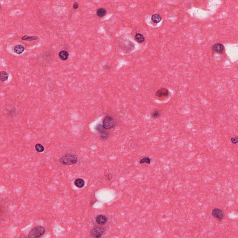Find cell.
<instances>
[{
	"instance_id": "1",
	"label": "cell",
	"mask_w": 238,
	"mask_h": 238,
	"mask_svg": "<svg viewBox=\"0 0 238 238\" xmlns=\"http://www.w3.org/2000/svg\"><path fill=\"white\" fill-rule=\"evenodd\" d=\"M78 158L76 155L73 154H66L62 156L60 159V162L62 164L71 165L76 163Z\"/></svg>"
},
{
	"instance_id": "2",
	"label": "cell",
	"mask_w": 238,
	"mask_h": 238,
	"mask_svg": "<svg viewBox=\"0 0 238 238\" xmlns=\"http://www.w3.org/2000/svg\"><path fill=\"white\" fill-rule=\"evenodd\" d=\"M116 120L110 115H107L105 117L103 120V126L106 130H109L113 129L116 126Z\"/></svg>"
},
{
	"instance_id": "3",
	"label": "cell",
	"mask_w": 238,
	"mask_h": 238,
	"mask_svg": "<svg viewBox=\"0 0 238 238\" xmlns=\"http://www.w3.org/2000/svg\"><path fill=\"white\" fill-rule=\"evenodd\" d=\"M45 229L41 226H39L31 230L28 233V238H36L41 237L44 234Z\"/></svg>"
},
{
	"instance_id": "4",
	"label": "cell",
	"mask_w": 238,
	"mask_h": 238,
	"mask_svg": "<svg viewBox=\"0 0 238 238\" xmlns=\"http://www.w3.org/2000/svg\"><path fill=\"white\" fill-rule=\"evenodd\" d=\"M96 130L98 132L100 135V137L102 140H106L109 137V134L108 132L106 131L105 129L103 128V125L99 124L96 126Z\"/></svg>"
},
{
	"instance_id": "5",
	"label": "cell",
	"mask_w": 238,
	"mask_h": 238,
	"mask_svg": "<svg viewBox=\"0 0 238 238\" xmlns=\"http://www.w3.org/2000/svg\"><path fill=\"white\" fill-rule=\"evenodd\" d=\"M105 233V229L102 227H97L91 231V234L94 238H101Z\"/></svg>"
},
{
	"instance_id": "6",
	"label": "cell",
	"mask_w": 238,
	"mask_h": 238,
	"mask_svg": "<svg viewBox=\"0 0 238 238\" xmlns=\"http://www.w3.org/2000/svg\"><path fill=\"white\" fill-rule=\"evenodd\" d=\"M212 214L215 219L219 221H221L224 219L225 214L224 212L219 208H214L212 212Z\"/></svg>"
},
{
	"instance_id": "7",
	"label": "cell",
	"mask_w": 238,
	"mask_h": 238,
	"mask_svg": "<svg viewBox=\"0 0 238 238\" xmlns=\"http://www.w3.org/2000/svg\"><path fill=\"white\" fill-rule=\"evenodd\" d=\"M169 91L166 88H162L157 91L155 93V96L159 98L166 97L169 96Z\"/></svg>"
},
{
	"instance_id": "8",
	"label": "cell",
	"mask_w": 238,
	"mask_h": 238,
	"mask_svg": "<svg viewBox=\"0 0 238 238\" xmlns=\"http://www.w3.org/2000/svg\"><path fill=\"white\" fill-rule=\"evenodd\" d=\"M225 47L224 45L221 43H216L212 46V49L214 52L218 54H220L223 52Z\"/></svg>"
},
{
	"instance_id": "9",
	"label": "cell",
	"mask_w": 238,
	"mask_h": 238,
	"mask_svg": "<svg viewBox=\"0 0 238 238\" xmlns=\"http://www.w3.org/2000/svg\"><path fill=\"white\" fill-rule=\"evenodd\" d=\"M96 221L98 224L103 225L107 223V218L104 215H98L96 217Z\"/></svg>"
},
{
	"instance_id": "10",
	"label": "cell",
	"mask_w": 238,
	"mask_h": 238,
	"mask_svg": "<svg viewBox=\"0 0 238 238\" xmlns=\"http://www.w3.org/2000/svg\"><path fill=\"white\" fill-rule=\"evenodd\" d=\"M74 185L78 188H82L85 186V181L82 179L78 178L74 181Z\"/></svg>"
},
{
	"instance_id": "11",
	"label": "cell",
	"mask_w": 238,
	"mask_h": 238,
	"mask_svg": "<svg viewBox=\"0 0 238 238\" xmlns=\"http://www.w3.org/2000/svg\"><path fill=\"white\" fill-rule=\"evenodd\" d=\"M24 47L22 45H17L14 47V52L17 55H21L24 51Z\"/></svg>"
},
{
	"instance_id": "12",
	"label": "cell",
	"mask_w": 238,
	"mask_h": 238,
	"mask_svg": "<svg viewBox=\"0 0 238 238\" xmlns=\"http://www.w3.org/2000/svg\"><path fill=\"white\" fill-rule=\"evenodd\" d=\"M69 56L68 52L65 50H62L59 53V56L61 60H67L69 58Z\"/></svg>"
},
{
	"instance_id": "13",
	"label": "cell",
	"mask_w": 238,
	"mask_h": 238,
	"mask_svg": "<svg viewBox=\"0 0 238 238\" xmlns=\"http://www.w3.org/2000/svg\"><path fill=\"white\" fill-rule=\"evenodd\" d=\"M152 21L155 23H158L162 21V17L158 14H154L151 17Z\"/></svg>"
},
{
	"instance_id": "14",
	"label": "cell",
	"mask_w": 238,
	"mask_h": 238,
	"mask_svg": "<svg viewBox=\"0 0 238 238\" xmlns=\"http://www.w3.org/2000/svg\"><path fill=\"white\" fill-rule=\"evenodd\" d=\"M135 39L139 43H142L145 41V37L142 34L138 33L135 36Z\"/></svg>"
},
{
	"instance_id": "15",
	"label": "cell",
	"mask_w": 238,
	"mask_h": 238,
	"mask_svg": "<svg viewBox=\"0 0 238 238\" xmlns=\"http://www.w3.org/2000/svg\"><path fill=\"white\" fill-rule=\"evenodd\" d=\"M9 74L6 71H1L0 73V79L2 82H5L8 79Z\"/></svg>"
},
{
	"instance_id": "16",
	"label": "cell",
	"mask_w": 238,
	"mask_h": 238,
	"mask_svg": "<svg viewBox=\"0 0 238 238\" xmlns=\"http://www.w3.org/2000/svg\"><path fill=\"white\" fill-rule=\"evenodd\" d=\"M106 13H107V11L105 8H99L96 12V14L99 17H102L106 15Z\"/></svg>"
},
{
	"instance_id": "17",
	"label": "cell",
	"mask_w": 238,
	"mask_h": 238,
	"mask_svg": "<svg viewBox=\"0 0 238 238\" xmlns=\"http://www.w3.org/2000/svg\"><path fill=\"white\" fill-rule=\"evenodd\" d=\"M151 159L148 157H144L140 160V164H144V163H147L148 164H150L151 163Z\"/></svg>"
},
{
	"instance_id": "18",
	"label": "cell",
	"mask_w": 238,
	"mask_h": 238,
	"mask_svg": "<svg viewBox=\"0 0 238 238\" xmlns=\"http://www.w3.org/2000/svg\"><path fill=\"white\" fill-rule=\"evenodd\" d=\"M160 115H161V113L157 110H155L153 111V112L152 113V114H151V117L153 118H154V119H157V118H159Z\"/></svg>"
},
{
	"instance_id": "19",
	"label": "cell",
	"mask_w": 238,
	"mask_h": 238,
	"mask_svg": "<svg viewBox=\"0 0 238 238\" xmlns=\"http://www.w3.org/2000/svg\"><path fill=\"white\" fill-rule=\"evenodd\" d=\"M35 148L36 151L39 153H41L44 151V147L40 144H36L35 146Z\"/></svg>"
},
{
	"instance_id": "20",
	"label": "cell",
	"mask_w": 238,
	"mask_h": 238,
	"mask_svg": "<svg viewBox=\"0 0 238 238\" xmlns=\"http://www.w3.org/2000/svg\"><path fill=\"white\" fill-rule=\"evenodd\" d=\"M27 37H25L24 36L22 38V40H28V41H31L33 40H36L37 38V37H28L27 36H26Z\"/></svg>"
},
{
	"instance_id": "21",
	"label": "cell",
	"mask_w": 238,
	"mask_h": 238,
	"mask_svg": "<svg viewBox=\"0 0 238 238\" xmlns=\"http://www.w3.org/2000/svg\"><path fill=\"white\" fill-rule=\"evenodd\" d=\"M231 142L233 144H236L238 143V137L236 136V137H232L231 139Z\"/></svg>"
},
{
	"instance_id": "22",
	"label": "cell",
	"mask_w": 238,
	"mask_h": 238,
	"mask_svg": "<svg viewBox=\"0 0 238 238\" xmlns=\"http://www.w3.org/2000/svg\"><path fill=\"white\" fill-rule=\"evenodd\" d=\"M79 3L77 2H75L73 4V8L76 9L79 8Z\"/></svg>"
}]
</instances>
